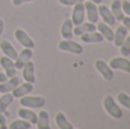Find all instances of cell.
<instances>
[{
	"instance_id": "cell-21",
	"label": "cell",
	"mask_w": 130,
	"mask_h": 129,
	"mask_svg": "<svg viewBox=\"0 0 130 129\" xmlns=\"http://www.w3.org/2000/svg\"><path fill=\"white\" fill-rule=\"evenodd\" d=\"M110 9L112 11L113 16H114L117 22H121L124 17V13L122 10V6H121V0H113L111 2Z\"/></svg>"
},
{
	"instance_id": "cell-13",
	"label": "cell",
	"mask_w": 130,
	"mask_h": 129,
	"mask_svg": "<svg viewBox=\"0 0 130 129\" xmlns=\"http://www.w3.org/2000/svg\"><path fill=\"white\" fill-rule=\"evenodd\" d=\"M33 90V84H30V82L25 81L24 84H20L13 91H11V95L14 96V98H21L23 96L29 95L30 93H32Z\"/></svg>"
},
{
	"instance_id": "cell-36",
	"label": "cell",
	"mask_w": 130,
	"mask_h": 129,
	"mask_svg": "<svg viewBox=\"0 0 130 129\" xmlns=\"http://www.w3.org/2000/svg\"><path fill=\"white\" fill-rule=\"evenodd\" d=\"M86 1H90V2H94V4H96V5H101V4H102V1H103V0H86Z\"/></svg>"
},
{
	"instance_id": "cell-8",
	"label": "cell",
	"mask_w": 130,
	"mask_h": 129,
	"mask_svg": "<svg viewBox=\"0 0 130 129\" xmlns=\"http://www.w3.org/2000/svg\"><path fill=\"white\" fill-rule=\"evenodd\" d=\"M83 5H85V10H86L88 22L94 23V24L98 23L99 15H98V7H97V5L90 1L83 2Z\"/></svg>"
},
{
	"instance_id": "cell-22",
	"label": "cell",
	"mask_w": 130,
	"mask_h": 129,
	"mask_svg": "<svg viewBox=\"0 0 130 129\" xmlns=\"http://www.w3.org/2000/svg\"><path fill=\"white\" fill-rule=\"evenodd\" d=\"M37 127L38 129H52L49 123V113L46 110H41L38 113V120H37Z\"/></svg>"
},
{
	"instance_id": "cell-18",
	"label": "cell",
	"mask_w": 130,
	"mask_h": 129,
	"mask_svg": "<svg viewBox=\"0 0 130 129\" xmlns=\"http://www.w3.org/2000/svg\"><path fill=\"white\" fill-rule=\"evenodd\" d=\"M73 23H72V20L71 18H65L62 23V26H61V36L63 39H72L74 37L73 34Z\"/></svg>"
},
{
	"instance_id": "cell-17",
	"label": "cell",
	"mask_w": 130,
	"mask_h": 129,
	"mask_svg": "<svg viewBox=\"0 0 130 129\" xmlns=\"http://www.w3.org/2000/svg\"><path fill=\"white\" fill-rule=\"evenodd\" d=\"M18 117L23 120L29 121L31 125H36L37 120H38V114L34 111H32V109H27V107H22V109L18 110L17 112Z\"/></svg>"
},
{
	"instance_id": "cell-14",
	"label": "cell",
	"mask_w": 130,
	"mask_h": 129,
	"mask_svg": "<svg viewBox=\"0 0 130 129\" xmlns=\"http://www.w3.org/2000/svg\"><path fill=\"white\" fill-rule=\"evenodd\" d=\"M21 80L18 77H11V78H8L6 81L1 82L0 84V93L1 94H6V93H11L16 87L20 85Z\"/></svg>"
},
{
	"instance_id": "cell-1",
	"label": "cell",
	"mask_w": 130,
	"mask_h": 129,
	"mask_svg": "<svg viewBox=\"0 0 130 129\" xmlns=\"http://www.w3.org/2000/svg\"><path fill=\"white\" fill-rule=\"evenodd\" d=\"M103 107L107 114L111 118L115 119V120H119L122 118L123 116V112H122L121 107L118 105V103L114 101V97L112 95H106L103 100Z\"/></svg>"
},
{
	"instance_id": "cell-33",
	"label": "cell",
	"mask_w": 130,
	"mask_h": 129,
	"mask_svg": "<svg viewBox=\"0 0 130 129\" xmlns=\"http://www.w3.org/2000/svg\"><path fill=\"white\" fill-rule=\"evenodd\" d=\"M121 22H122V25L127 29V31L130 32V17L129 16H124L123 20H122Z\"/></svg>"
},
{
	"instance_id": "cell-28",
	"label": "cell",
	"mask_w": 130,
	"mask_h": 129,
	"mask_svg": "<svg viewBox=\"0 0 130 129\" xmlns=\"http://www.w3.org/2000/svg\"><path fill=\"white\" fill-rule=\"evenodd\" d=\"M120 54L123 57H128L130 55V36H127L122 45L120 46Z\"/></svg>"
},
{
	"instance_id": "cell-26",
	"label": "cell",
	"mask_w": 130,
	"mask_h": 129,
	"mask_svg": "<svg viewBox=\"0 0 130 129\" xmlns=\"http://www.w3.org/2000/svg\"><path fill=\"white\" fill-rule=\"evenodd\" d=\"M31 123L26 120H23V119H18L15 120L13 122H10L8 129H30L31 128Z\"/></svg>"
},
{
	"instance_id": "cell-25",
	"label": "cell",
	"mask_w": 130,
	"mask_h": 129,
	"mask_svg": "<svg viewBox=\"0 0 130 129\" xmlns=\"http://www.w3.org/2000/svg\"><path fill=\"white\" fill-rule=\"evenodd\" d=\"M15 100L14 96L10 93H6L0 97V113H5L8 109V106L13 103V101Z\"/></svg>"
},
{
	"instance_id": "cell-5",
	"label": "cell",
	"mask_w": 130,
	"mask_h": 129,
	"mask_svg": "<svg viewBox=\"0 0 130 129\" xmlns=\"http://www.w3.org/2000/svg\"><path fill=\"white\" fill-rule=\"evenodd\" d=\"M108 65H110V68L112 70H120L126 73H130V61L127 57L123 56L113 57L110 61Z\"/></svg>"
},
{
	"instance_id": "cell-2",
	"label": "cell",
	"mask_w": 130,
	"mask_h": 129,
	"mask_svg": "<svg viewBox=\"0 0 130 129\" xmlns=\"http://www.w3.org/2000/svg\"><path fill=\"white\" fill-rule=\"evenodd\" d=\"M20 104L27 109H41L46 104V98L43 96H23L20 98Z\"/></svg>"
},
{
	"instance_id": "cell-23",
	"label": "cell",
	"mask_w": 130,
	"mask_h": 129,
	"mask_svg": "<svg viewBox=\"0 0 130 129\" xmlns=\"http://www.w3.org/2000/svg\"><path fill=\"white\" fill-rule=\"evenodd\" d=\"M127 36H128L127 29L123 26V25H119L114 32V39H113V42H114L115 47H120V46L122 45V42L124 41V39H126Z\"/></svg>"
},
{
	"instance_id": "cell-6",
	"label": "cell",
	"mask_w": 130,
	"mask_h": 129,
	"mask_svg": "<svg viewBox=\"0 0 130 129\" xmlns=\"http://www.w3.org/2000/svg\"><path fill=\"white\" fill-rule=\"evenodd\" d=\"M14 36L15 39L18 41L20 45H22L24 48H30V49H33L36 47V43H34L33 39L26 33L23 29H16L14 32Z\"/></svg>"
},
{
	"instance_id": "cell-16",
	"label": "cell",
	"mask_w": 130,
	"mask_h": 129,
	"mask_svg": "<svg viewBox=\"0 0 130 129\" xmlns=\"http://www.w3.org/2000/svg\"><path fill=\"white\" fill-rule=\"evenodd\" d=\"M96 29L98 30V32L103 36V38L105 40L110 41V42H113V39H114V31L112 30V27L110 25H107L104 22H99L97 23Z\"/></svg>"
},
{
	"instance_id": "cell-10",
	"label": "cell",
	"mask_w": 130,
	"mask_h": 129,
	"mask_svg": "<svg viewBox=\"0 0 130 129\" xmlns=\"http://www.w3.org/2000/svg\"><path fill=\"white\" fill-rule=\"evenodd\" d=\"M32 55H33L32 49H30V48H24V49L17 55V58L14 61L16 69H17V70H22L23 66H24L29 61H31Z\"/></svg>"
},
{
	"instance_id": "cell-32",
	"label": "cell",
	"mask_w": 130,
	"mask_h": 129,
	"mask_svg": "<svg viewBox=\"0 0 130 129\" xmlns=\"http://www.w3.org/2000/svg\"><path fill=\"white\" fill-rule=\"evenodd\" d=\"M0 129H8L6 117L4 116V113H0Z\"/></svg>"
},
{
	"instance_id": "cell-24",
	"label": "cell",
	"mask_w": 130,
	"mask_h": 129,
	"mask_svg": "<svg viewBox=\"0 0 130 129\" xmlns=\"http://www.w3.org/2000/svg\"><path fill=\"white\" fill-rule=\"evenodd\" d=\"M55 122L56 126L59 129H74L73 125L67 120V118L65 117V114L63 112H57L56 116H55Z\"/></svg>"
},
{
	"instance_id": "cell-7",
	"label": "cell",
	"mask_w": 130,
	"mask_h": 129,
	"mask_svg": "<svg viewBox=\"0 0 130 129\" xmlns=\"http://www.w3.org/2000/svg\"><path fill=\"white\" fill-rule=\"evenodd\" d=\"M85 18H86V10H85L83 2H79V4L74 5L73 9H72V15H71V20L73 25L76 26V25L83 23Z\"/></svg>"
},
{
	"instance_id": "cell-11",
	"label": "cell",
	"mask_w": 130,
	"mask_h": 129,
	"mask_svg": "<svg viewBox=\"0 0 130 129\" xmlns=\"http://www.w3.org/2000/svg\"><path fill=\"white\" fill-rule=\"evenodd\" d=\"M98 15H99V17L103 18V22L106 23L107 25H110V26H113V25H115V23H117V21H115L110 7H107L106 5H101V6H98Z\"/></svg>"
},
{
	"instance_id": "cell-30",
	"label": "cell",
	"mask_w": 130,
	"mask_h": 129,
	"mask_svg": "<svg viewBox=\"0 0 130 129\" xmlns=\"http://www.w3.org/2000/svg\"><path fill=\"white\" fill-rule=\"evenodd\" d=\"M57 1L59 2L61 5H63V6H74V5L79 4V2H83V0H57Z\"/></svg>"
},
{
	"instance_id": "cell-27",
	"label": "cell",
	"mask_w": 130,
	"mask_h": 129,
	"mask_svg": "<svg viewBox=\"0 0 130 129\" xmlns=\"http://www.w3.org/2000/svg\"><path fill=\"white\" fill-rule=\"evenodd\" d=\"M117 101L119 102V104H121L123 107H126L130 111V95H128L127 93H123V91H120L117 95Z\"/></svg>"
},
{
	"instance_id": "cell-29",
	"label": "cell",
	"mask_w": 130,
	"mask_h": 129,
	"mask_svg": "<svg viewBox=\"0 0 130 129\" xmlns=\"http://www.w3.org/2000/svg\"><path fill=\"white\" fill-rule=\"evenodd\" d=\"M121 6L123 13L130 17V1L129 0H121Z\"/></svg>"
},
{
	"instance_id": "cell-34",
	"label": "cell",
	"mask_w": 130,
	"mask_h": 129,
	"mask_svg": "<svg viewBox=\"0 0 130 129\" xmlns=\"http://www.w3.org/2000/svg\"><path fill=\"white\" fill-rule=\"evenodd\" d=\"M4 30H5V22H4V20L0 17V37L4 33Z\"/></svg>"
},
{
	"instance_id": "cell-19",
	"label": "cell",
	"mask_w": 130,
	"mask_h": 129,
	"mask_svg": "<svg viewBox=\"0 0 130 129\" xmlns=\"http://www.w3.org/2000/svg\"><path fill=\"white\" fill-rule=\"evenodd\" d=\"M92 31H96V24L90 22H83L73 27V34L76 37H80L82 34L88 33V32H92Z\"/></svg>"
},
{
	"instance_id": "cell-3",
	"label": "cell",
	"mask_w": 130,
	"mask_h": 129,
	"mask_svg": "<svg viewBox=\"0 0 130 129\" xmlns=\"http://www.w3.org/2000/svg\"><path fill=\"white\" fill-rule=\"evenodd\" d=\"M58 49L61 52H65V53H71L73 55H81L83 53V47L80 43L73 41L72 39H63L61 42L58 43Z\"/></svg>"
},
{
	"instance_id": "cell-15",
	"label": "cell",
	"mask_w": 130,
	"mask_h": 129,
	"mask_svg": "<svg viewBox=\"0 0 130 129\" xmlns=\"http://www.w3.org/2000/svg\"><path fill=\"white\" fill-rule=\"evenodd\" d=\"M0 49L4 53L5 56L11 58L13 61H15V59L17 58L18 53H17V50L15 49V47L13 46V43L9 40H2L1 42H0Z\"/></svg>"
},
{
	"instance_id": "cell-12",
	"label": "cell",
	"mask_w": 130,
	"mask_h": 129,
	"mask_svg": "<svg viewBox=\"0 0 130 129\" xmlns=\"http://www.w3.org/2000/svg\"><path fill=\"white\" fill-rule=\"evenodd\" d=\"M22 75H23V79L26 82H30V84H34L36 82V68H34L33 62L29 61L23 66Z\"/></svg>"
},
{
	"instance_id": "cell-9",
	"label": "cell",
	"mask_w": 130,
	"mask_h": 129,
	"mask_svg": "<svg viewBox=\"0 0 130 129\" xmlns=\"http://www.w3.org/2000/svg\"><path fill=\"white\" fill-rule=\"evenodd\" d=\"M0 65L4 69L5 74L7 75V78L15 77L16 73H17V69H16V66H15V63H14V61L11 58H9V57H7V56L0 57Z\"/></svg>"
},
{
	"instance_id": "cell-31",
	"label": "cell",
	"mask_w": 130,
	"mask_h": 129,
	"mask_svg": "<svg viewBox=\"0 0 130 129\" xmlns=\"http://www.w3.org/2000/svg\"><path fill=\"white\" fill-rule=\"evenodd\" d=\"M36 1V0H11V2H13V5L15 7H20L22 6V5L24 4H27V2H33Z\"/></svg>"
},
{
	"instance_id": "cell-35",
	"label": "cell",
	"mask_w": 130,
	"mask_h": 129,
	"mask_svg": "<svg viewBox=\"0 0 130 129\" xmlns=\"http://www.w3.org/2000/svg\"><path fill=\"white\" fill-rule=\"evenodd\" d=\"M7 79H8V78H7V75L5 74L4 72H0V84H1V82H4V81H6Z\"/></svg>"
},
{
	"instance_id": "cell-20",
	"label": "cell",
	"mask_w": 130,
	"mask_h": 129,
	"mask_svg": "<svg viewBox=\"0 0 130 129\" xmlns=\"http://www.w3.org/2000/svg\"><path fill=\"white\" fill-rule=\"evenodd\" d=\"M80 39L85 43H101L104 40L103 36L99 32H96V31L82 34V36H80Z\"/></svg>"
},
{
	"instance_id": "cell-4",
	"label": "cell",
	"mask_w": 130,
	"mask_h": 129,
	"mask_svg": "<svg viewBox=\"0 0 130 129\" xmlns=\"http://www.w3.org/2000/svg\"><path fill=\"white\" fill-rule=\"evenodd\" d=\"M95 68H96V70L98 71V73L102 75V78H103L105 81H111V80H113V78H114V72H113V70L110 68V65H108L105 61H103V59H97V61L95 62Z\"/></svg>"
}]
</instances>
